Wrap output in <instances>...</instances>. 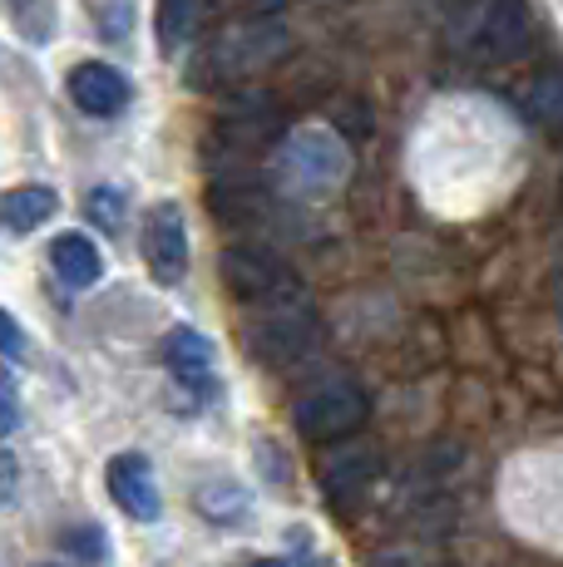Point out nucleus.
Segmentation results:
<instances>
[{"instance_id": "1", "label": "nucleus", "mask_w": 563, "mask_h": 567, "mask_svg": "<svg viewBox=\"0 0 563 567\" xmlns=\"http://www.w3.org/2000/svg\"><path fill=\"white\" fill-rule=\"evenodd\" d=\"M351 173V154L337 134L327 128H301V134H282L277 144V178L301 198H327L337 193Z\"/></svg>"}, {"instance_id": "2", "label": "nucleus", "mask_w": 563, "mask_h": 567, "mask_svg": "<svg viewBox=\"0 0 563 567\" xmlns=\"http://www.w3.org/2000/svg\"><path fill=\"white\" fill-rule=\"evenodd\" d=\"M287 50V35L273 25V20H257V25H243V30H227L223 40H213L208 50L193 60L188 80L198 84V90H227V84L247 80V74H257L273 54Z\"/></svg>"}, {"instance_id": "3", "label": "nucleus", "mask_w": 563, "mask_h": 567, "mask_svg": "<svg viewBox=\"0 0 563 567\" xmlns=\"http://www.w3.org/2000/svg\"><path fill=\"white\" fill-rule=\"evenodd\" d=\"M371 420V395L356 380H327V385L307 390L297 400V430L311 444H337L351 440L361 424Z\"/></svg>"}, {"instance_id": "4", "label": "nucleus", "mask_w": 563, "mask_h": 567, "mask_svg": "<svg viewBox=\"0 0 563 567\" xmlns=\"http://www.w3.org/2000/svg\"><path fill=\"white\" fill-rule=\"evenodd\" d=\"M243 346H247V355H253L257 365L282 370V365L301 361V355L317 346V316L307 311V301L301 297L297 301H277V307H267L243 331Z\"/></svg>"}, {"instance_id": "5", "label": "nucleus", "mask_w": 563, "mask_h": 567, "mask_svg": "<svg viewBox=\"0 0 563 567\" xmlns=\"http://www.w3.org/2000/svg\"><path fill=\"white\" fill-rule=\"evenodd\" d=\"M464 50L480 64H514L534 50V10L529 0H480Z\"/></svg>"}, {"instance_id": "6", "label": "nucleus", "mask_w": 563, "mask_h": 567, "mask_svg": "<svg viewBox=\"0 0 563 567\" xmlns=\"http://www.w3.org/2000/svg\"><path fill=\"white\" fill-rule=\"evenodd\" d=\"M218 277L237 301H247V307H277V301L301 297L297 277H291L273 252H263V247H227L218 257Z\"/></svg>"}, {"instance_id": "7", "label": "nucleus", "mask_w": 563, "mask_h": 567, "mask_svg": "<svg viewBox=\"0 0 563 567\" xmlns=\"http://www.w3.org/2000/svg\"><path fill=\"white\" fill-rule=\"evenodd\" d=\"M144 261L158 287H178L188 277V217L178 203H154L144 213Z\"/></svg>"}, {"instance_id": "8", "label": "nucleus", "mask_w": 563, "mask_h": 567, "mask_svg": "<svg viewBox=\"0 0 563 567\" xmlns=\"http://www.w3.org/2000/svg\"><path fill=\"white\" fill-rule=\"evenodd\" d=\"M287 134V114L277 109L273 94H237L218 118V144L233 154H257Z\"/></svg>"}, {"instance_id": "9", "label": "nucleus", "mask_w": 563, "mask_h": 567, "mask_svg": "<svg viewBox=\"0 0 563 567\" xmlns=\"http://www.w3.org/2000/svg\"><path fill=\"white\" fill-rule=\"evenodd\" d=\"M104 484H110V498L134 523H158L164 518V494H158L154 464H149L144 454H134V450L114 454L110 468H104Z\"/></svg>"}, {"instance_id": "10", "label": "nucleus", "mask_w": 563, "mask_h": 567, "mask_svg": "<svg viewBox=\"0 0 563 567\" xmlns=\"http://www.w3.org/2000/svg\"><path fill=\"white\" fill-rule=\"evenodd\" d=\"M70 100L80 114L90 118H114L124 114L129 100H134V90H129V80L114 70V64L104 60H84L70 70Z\"/></svg>"}, {"instance_id": "11", "label": "nucleus", "mask_w": 563, "mask_h": 567, "mask_svg": "<svg viewBox=\"0 0 563 567\" xmlns=\"http://www.w3.org/2000/svg\"><path fill=\"white\" fill-rule=\"evenodd\" d=\"M164 365L193 395H213L218 390V380H213V341L203 331H193V326H173L164 336Z\"/></svg>"}, {"instance_id": "12", "label": "nucleus", "mask_w": 563, "mask_h": 567, "mask_svg": "<svg viewBox=\"0 0 563 567\" xmlns=\"http://www.w3.org/2000/svg\"><path fill=\"white\" fill-rule=\"evenodd\" d=\"M55 213H60V193L45 188V183H25V188L0 193V233L25 237L35 227H45Z\"/></svg>"}, {"instance_id": "13", "label": "nucleus", "mask_w": 563, "mask_h": 567, "mask_svg": "<svg viewBox=\"0 0 563 567\" xmlns=\"http://www.w3.org/2000/svg\"><path fill=\"white\" fill-rule=\"evenodd\" d=\"M50 267H55V277L64 287L84 291L104 277V252L84 233H60L55 243H50Z\"/></svg>"}, {"instance_id": "14", "label": "nucleus", "mask_w": 563, "mask_h": 567, "mask_svg": "<svg viewBox=\"0 0 563 567\" xmlns=\"http://www.w3.org/2000/svg\"><path fill=\"white\" fill-rule=\"evenodd\" d=\"M193 508L208 523H218V528H243V523L253 518V494H247L237 478H208V484H198V494H193Z\"/></svg>"}, {"instance_id": "15", "label": "nucleus", "mask_w": 563, "mask_h": 567, "mask_svg": "<svg viewBox=\"0 0 563 567\" xmlns=\"http://www.w3.org/2000/svg\"><path fill=\"white\" fill-rule=\"evenodd\" d=\"M376 460L371 454H361V450H351V454H337L327 468H321V488H327V498L337 504V514L346 504H356V498L366 494V484H371V468Z\"/></svg>"}, {"instance_id": "16", "label": "nucleus", "mask_w": 563, "mask_h": 567, "mask_svg": "<svg viewBox=\"0 0 563 567\" xmlns=\"http://www.w3.org/2000/svg\"><path fill=\"white\" fill-rule=\"evenodd\" d=\"M524 109L539 128L563 134V70H539L524 90Z\"/></svg>"}, {"instance_id": "17", "label": "nucleus", "mask_w": 563, "mask_h": 567, "mask_svg": "<svg viewBox=\"0 0 563 567\" xmlns=\"http://www.w3.org/2000/svg\"><path fill=\"white\" fill-rule=\"evenodd\" d=\"M193 25H198V0H158L154 6V30H158V50L178 54L188 45Z\"/></svg>"}, {"instance_id": "18", "label": "nucleus", "mask_w": 563, "mask_h": 567, "mask_svg": "<svg viewBox=\"0 0 563 567\" xmlns=\"http://www.w3.org/2000/svg\"><path fill=\"white\" fill-rule=\"evenodd\" d=\"M331 128L341 134V144L371 138V104H366L361 94H337V104H331Z\"/></svg>"}, {"instance_id": "19", "label": "nucleus", "mask_w": 563, "mask_h": 567, "mask_svg": "<svg viewBox=\"0 0 563 567\" xmlns=\"http://www.w3.org/2000/svg\"><path fill=\"white\" fill-rule=\"evenodd\" d=\"M84 217H90L94 227H104V233H119V227H124V193L119 188H90Z\"/></svg>"}, {"instance_id": "20", "label": "nucleus", "mask_w": 563, "mask_h": 567, "mask_svg": "<svg viewBox=\"0 0 563 567\" xmlns=\"http://www.w3.org/2000/svg\"><path fill=\"white\" fill-rule=\"evenodd\" d=\"M64 548H70L74 558H84V563H104L110 558V533L94 528V523H84V528L64 533Z\"/></svg>"}, {"instance_id": "21", "label": "nucleus", "mask_w": 563, "mask_h": 567, "mask_svg": "<svg viewBox=\"0 0 563 567\" xmlns=\"http://www.w3.org/2000/svg\"><path fill=\"white\" fill-rule=\"evenodd\" d=\"M16 424H20V390L10 375H0V440L16 434Z\"/></svg>"}, {"instance_id": "22", "label": "nucleus", "mask_w": 563, "mask_h": 567, "mask_svg": "<svg viewBox=\"0 0 563 567\" xmlns=\"http://www.w3.org/2000/svg\"><path fill=\"white\" fill-rule=\"evenodd\" d=\"M0 355H10V361H25V331H20V321L0 307Z\"/></svg>"}, {"instance_id": "23", "label": "nucleus", "mask_w": 563, "mask_h": 567, "mask_svg": "<svg viewBox=\"0 0 563 567\" xmlns=\"http://www.w3.org/2000/svg\"><path fill=\"white\" fill-rule=\"evenodd\" d=\"M16 494H20V464L10 450H0V514L16 504Z\"/></svg>"}, {"instance_id": "24", "label": "nucleus", "mask_w": 563, "mask_h": 567, "mask_svg": "<svg viewBox=\"0 0 563 567\" xmlns=\"http://www.w3.org/2000/svg\"><path fill=\"white\" fill-rule=\"evenodd\" d=\"M282 6H287V0H243V10H247L253 20H273Z\"/></svg>"}, {"instance_id": "25", "label": "nucleus", "mask_w": 563, "mask_h": 567, "mask_svg": "<svg viewBox=\"0 0 563 567\" xmlns=\"http://www.w3.org/2000/svg\"><path fill=\"white\" fill-rule=\"evenodd\" d=\"M40 6V0H6V10H10V16H20V25H25V10H35Z\"/></svg>"}, {"instance_id": "26", "label": "nucleus", "mask_w": 563, "mask_h": 567, "mask_svg": "<svg viewBox=\"0 0 563 567\" xmlns=\"http://www.w3.org/2000/svg\"><path fill=\"white\" fill-rule=\"evenodd\" d=\"M436 6H446V10H470V6H480V0H436Z\"/></svg>"}, {"instance_id": "27", "label": "nucleus", "mask_w": 563, "mask_h": 567, "mask_svg": "<svg viewBox=\"0 0 563 567\" xmlns=\"http://www.w3.org/2000/svg\"><path fill=\"white\" fill-rule=\"evenodd\" d=\"M243 567H291V563H282V558H253V563H243Z\"/></svg>"}, {"instance_id": "28", "label": "nucleus", "mask_w": 563, "mask_h": 567, "mask_svg": "<svg viewBox=\"0 0 563 567\" xmlns=\"http://www.w3.org/2000/svg\"><path fill=\"white\" fill-rule=\"evenodd\" d=\"M559 243H563V193H559Z\"/></svg>"}, {"instance_id": "29", "label": "nucleus", "mask_w": 563, "mask_h": 567, "mask_svg": "<svg viewBox=\"0 0 563 567\" xmlns=\"http://www.w3.org/2000/svg\"><path fill=\"white\" fill-rule=\"evenodd\" d=\"M40 567H55V563H40Z\"/></svg>"}]
</instances>
